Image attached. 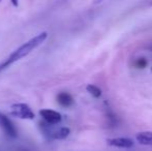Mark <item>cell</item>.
I'll return each mask as SVG.
<instances>
[{"label":"cell","mask_w":152,"mask_h":151,"mask_svg":"<svg viewBox=\"0 0 152 151\" xmlns=\"http://www.w3.org/2000/svg\"><path fill=\"white\" fill-rule=\"evenodd\" d=\"M12 1V4L14 6H18L19 5V0H10Z\"/></svg>","instance_id":"8fae6325"},{"label":"cell","mask_w":152,"mask_h":151,"mask_svg":"<svg viewBox=\"0 0 152 151\" xmlns=\"http://www.w3.org/2000/svg\"><path fill=\"white\" fill-rule=\"evenodd\" d=\"M151 71H152V67H151Z\"/></svg>","instance_id":"4fadbf2b"},{"label":"cell","mask_w":152,"mask_h":151,"mask_svg":"<svg viewBox=\"0 0 152 151\" xmlns=\"http://www.w3.org/2000/svg\"><path fill=\"white\" fill-rule=\"evenodd\" d=\"M57 103L63 108H69L74 104V98L72 96L67 92H60L56 96Z\"/></svg>","instance_id":"52a82bcc"},{"label":"cell","mask_w":152,"mask_h":151,"mask_svg":"<svg viewBox=\"0 0 152 151\" xmlns=\"http://www.w3.org/2000/svg\"><path fill=\"white\" fill-rule=\"evenodd\" d=\"M47 37H48V33L42 32L36 35V36L32 37L31 39H29L27 42L23 44L21 47H19V48L17 49V50H15L3 62L0 63V73H1L2 71H4L5 69H7V67H10L12 63L17 62L18 60H20V59L24 58L27 55L30 54L34 49H36L38 46H40V44L47 39Z\"/></svg>","instance_id":"6da1fadb"},{"label":"cell","mask_w":152,"mask_h":151,"mask_svg":"<svg viewBox=\"0 0 152 151\" xmlns=\"http://www.w3.org/2000/svg\"><path fill=\"white\" fill-rule=\"evenodd\" d=\"M10 114L14 117H17V118L29 119V120L34 119V117H35V114L32 111L31 108L28 105H26V104H22V103L12 105Z\"/></svg>","instance_id":"3957f363"},{"label":"cell","mask_w":152,"mask_h":151,"mask_svg":"<svg viewBox=\"0 0 152 151\" xmlns=\"http://www.w3.org/2000/svg\"><path fill=\"white\" fill-rule=\"evenodd\" d=\"M0 1H1V0H0Z\"/></svg>","instance_id":"5bb4252c"},{"label":"cell","mask_w":152,"mask_h":151,"mask_svg":"<svg viewBox=\"0 0 152 151\" xmlns=\"http://www.w3.org/2000/svg\"><path fill=\"white\" fill-rule=\"evenodd\" d=\"M147 63H148V61L145 58H139L138 60L136 61V66L138 67V69H145V67L147 66Z\"/></svg>","instance_id":"30bf717a"},{"label":"cell","mask_w":152,"mask_h":151,"mask_svg":"<svg viewBox=\"0 0 152 151\" xmlns=\"http://www.w3.org/2000/svg\"><path fill=\"white\" fill-rule=\"evenodd\" d=\"M0 128L10 139H16L18 137V131H17L15 124L3 113H0Z\"/></svg>","instance_id":"277c9868"},{"label":"cell","mask_w":152,"mask_h":151,"mask_svg":"<svg viewBox=\"0 0 152 151\" xmlns=\"http://www.w3.org/2000/svg\"><path fill=\"white\" fill-rule=\"evenodd\" d=\"M39 115L45 120V122L48 123V124L56 125V124H58L59 122H61V120H62L61 114L56 111H53V110H49V109L40 110Z\"/></svg>","instance_id":"5b68a950"},{"label":"cell","mask_w":152,"mask_h":151,"mask_svg":"<svg viewBox=\"0 0 152 151\" xmlns=\"http://www.w3.org/2000/svg\"><path fill=\"white\" fill-rule=\"evenodd\" d=\"M137 141L141 145L152 146V131H142L137 135Z\"/></svg>","instance_id":"ba28073f"},{"label":"cell","mask_w":152,"mask_h":151,"mask_svg":"<svg viewBox=\"0 0 152 151\" xmlns=\"http://www.w3.org/2000/svg\"><path fill=\"white\" fill-rule=\"evenodd\" d=\"M106 1V0H93V4H98V3H102V2Z\"/></svg>","instance_id":"7c38bea8"},{"label":"cell","mask_w":152,"mask_h":151,"mask_svg":"<svg viewBox=\"0 0 152 151\" xmlns=\"http://www.w3.org/2000/svg\"><path fill=\"white\" fill-rule=\"evenodd\" d=\"M86 90L90 93L92 96L95 97V98H98V97H100V95H102V90H100L97 86H95V85H92V84L87 85Z\"/></svg>","instance_id":"9c48e42d"},{"label":"cell","mask_w":152,"mask_h":151,"mask_svg":"<svg viewBox=\"0 0 152 151\" xmlns=\"http://www.w3.org/2000/svg\"><path fill=\"white\" fill-rule=\"evenodd\" d=\"M108 145L117 148H130L134 146V141L128 138H113L107 140Z\"/></svg>","instance_id":"8992f818"},{"label":"cell","mask_w":152,"mask_h":151,"mask_svg":"<svg viewBox=\"0 0 152 151\" xmlns=\"http://www.w3.org/2000/svg\"><path fill=\"white\" fill-rule=\"evenodd\" d=\"M39 127L42 133L46 136L47 138L52 140H63L67 138L70 133V129L67 127H60V128H54V125L48 124L44 122L39 123Z\"/></svg>","instance_id":"7a4b0ae2"}]
</instances>
